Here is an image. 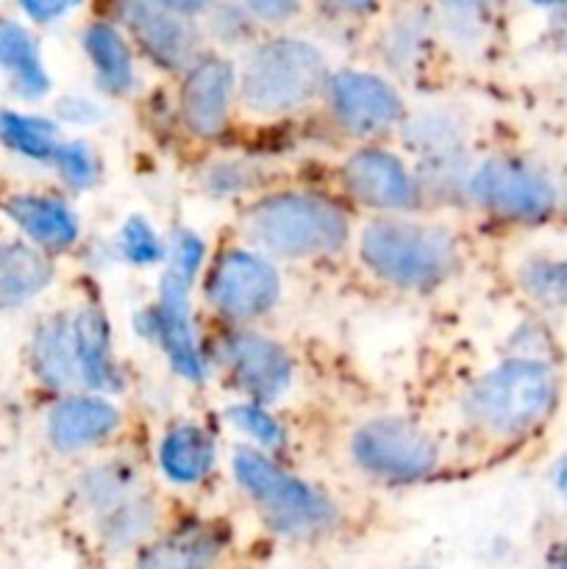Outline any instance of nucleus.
<instances>
[{
	"label": "nucleus",
	"mask_w": 567,
	"mask_h": 569,
	"mask_svg": "<svg viewBox=\"0 0 567 569\" xmlns=\"http://www.w3.org/2000/svg\"><path fill=\"white\" fill-rule=\"evenodd\" d=\"M0 67L9 70L22 98H39L48 92L50 81L39 59L37 42L17 22H0Z\"/></svg>",
	"instance_id": "nucleus-22"
},
{
	"label": "nucleus",
	"mask_w": 567,
	"mask_h": 569,
	"mask_svg": "<svg viewBox=\"0 0 567 569\" xmlns=\"http://www.w3.org/2000/svg\"><path fill=\"white\" fill-rule=\"evenodd\" d=\"M253 239L281 256L334 253L348 239V217L337 203L317 194H272L248 214Z\"/></svg>",
	"instance_id": "nucleus-3"
},
{
	"label": "nucleus",
	"mask_w": 567,
	"mask_h": 569,
	"mask_svg": "<svg viewBox=\"0 0 567 569\" xmlns=\"http://www.w3.org/2000/svg\"><path fill=\"white\" fill-rule=\"evenodd\" d=\"M281 283L278 272L248 250H228L215 261L206 283L211 306L231 320H253L272 309Z\"/></svg>",
	"instance_id": "nucleus-8"
},
{
	"label": "nucleus",
	"mask_w": 567,
	"mask_h": 569,
	"mask_svg": "<svg viewBox=\"0 0 567 569\" xmlns=\"http://www.w3.org/2000/svg\"><path fill=\"white\" fill-rule=\"evenodd\" d=\"M156 3L167 6V9L176 11V14H192V11L203 9L209 0H156Z\"/></svg>",
	"instance_id": "nucleus-32"
},
{
	"label": "nucleus",
	"mask_w": 567,
	"mask_h": 569,
	"mask_svg": "<svg viewBox=\"0 0 567 569\" xmlns=\"http://www.w3.org/2000/svg\"><path fill=\"white\" fill-rule=\"evenodd\" d=\"M226 548L215 526H187L150 542L137 556V569H211Z\"/></svg>",
	"instance_id": "nucleus-15"
},
{
	"label": "nucleus",
	"mask_w": 567,
	"mask_h": 569,
	"mask_svg": "<svg viewBox=\"0 0 567 569\" xmlns=\"http://www.w3.org/2000/svg\"><path fill=\"white\" fill-rule=\"evenodd\" d=\"M233 476L248 489L250 498L265 509L267 520L278 531H317L331 520V506L320 495L278 470L270 459L256 450L242 448L233 453Z\"/></svg>",
	"instance_id": "nucleus-5"
},
{
	"label": "nucleus",
	"mask_w": 567,
	"mask_h": 569,
	"mask_svg": "<svg viewBox=\"0 0 567 569\" xmlns=\"http://www.w3.org/2000/svg\"><path fill=\"white\" fill-rule=\"evenodd\" d=\"M222 359L233 381L253 398L276 400L289 387L292 367L284 348H278L272 339L259 333H231L222 342Z\"/></svg>",
	"instance_id": "nucleus-10"
},
{
	"label": "nucleus",
	"mask_w": 567,
	"mask_h": 569,
	"mask_svg": "<svg viewBox=\"0 0 567 569\" xmlns=\"http://www.w3.org/2000/svg\"><path fill=\"white\" fill-rule=\"evenodd\" d=\"M31 361L39 381H44L48 387L64 389L76 383L81 372H78L76 331H72V322L67 317L56 315L39 322L31 342Z\"/></svg>",
	"instance_id": "nucleus-18"
},
{
	"label": "nucleus",
	"mask_w": 567,
	"mask_h": 569,
	"mask_svg": "<svg viewBox=\"0 0 567 569\" xmlns=\"http://www.w3.org/2000/svg\"><path fill=\"white\" fill-rule=\"evenodd\" d=\"M76 331V356L78 372L92 387H111L115 381V365H111V333L109 320L100 309L89 306L72 322Z\"/></svg>",
	"instance_id": "nucleus-21"
},
{
	"label": "nucleus",
	"mask_w": 567,
	"mask_h": 569,
	"mask_svg": "<svg viewBox=\"0 0 567 569\" xmlns=\"http://www.w3.org/2000/svg\"><path fill=\"white\" fill-rule=\"evenodd\" d=\"M328 92H331L337 120L342 122L345 131L359 133V137L387 131L404 114L398 92L381 78L367 76V72H339L331 78Z\"/></svg>",
	"instance_id": "nucleus-9"
},
{
	"label": "nucleus",
	"mask_w": 567,
	"mask_h": 569,
	"mask_svg": "<svg viewBox=\"0 0 567 569\" xmlns=\"http://www.w3.org/2000/svg\"><path fill=\"white\" fill-rule=\"evenodd\" d=\"M559 489H561V495L567 498V461L561 465V470H559Z\"/></svg>",
	"instance_id": "nucleus-35"
},
{
	"label": "nucleus",
	"mask_w": 567,
	"mask_h": 569,
	"mask_svg": "<svg viewBox=\"0 0 567 569\" xmlns=\"http://www.w3.org/2000/svg\"><path fill=\"white\" fill-rule=\"evenodd\" d=\"M83 44H87L89 59H92L94 70H98L100 83L109 92H126L133 81L131 53H128L126 39L115 28L92 26L87 37H83Z\"/></svg>",
	"instance_id": "nucleus-23"
},
{
	"label": "nucleus",
	"mask_w": 567,
	"mask_h": 569,
	"mask_svg": "<svg viewBox=\"0 0 567 569\" xmlns=\"http://www.w3.org/2000/svg\"><path fill=\"white\" fill-rule=\"evenodd\" d=\"M361 259L395 287H437L456 267V239L426 222L378 220L361 233Z\"/></svg>",
	"instance_id": "nucleus-2"
},
{
	"label": "nucleus",
	"mask_w": 567,
	"mask_h": 569,
	"mask_svg": "<svg viewBox=\"0 0 567 569\" xmlns=\"http://www.w3.org/2000/svg\"><path fill=\"white\" fill-rule=\"evenodd\" d=\"M161 470L176 483H198L215 465V442L198 426L172 428L161 442Z\"/></svg>",
	"instance_id": "nucleus-20"
},
{
	"label": "nucleus",
	"mask_w": 567,
	"mask_h": 569,
	"mask_svg": "<svg viewBox=\"0 0 567 569\" xmlns=\"http://www.w3.org/2000/svg\"><path fill=\"white\" fill-rule=\"evenodd\" d=\"M354 459L372 476L415 481L434 470L437 445L415 422L400 420V417H381L356 431Z\"/></svg>",
	"instance_id": "nucleus-6"
},
{
	"label": "nucleus",
	"mask_w": 567,
	"mask_h": 569,
	"mask_svg": "<svg viewBox=\"0 0 567 569\" xmlns=\"http://www.w3.org/2000/svg\"><path fill=\"white\" fill-rule=\"evenodd\" d=\"M326 83L320 50L300 39H272L250 56L242 72V100L261 114H281L315 98Z\"/></svg>",
	"instance_id": "nucleus-4"
},
{
	"label": "nucleus",
	"mask_w": 567,
	"mask_h": 569,
	"mask_svg": "<svg viewBox=\"0 0 567 569\" xmlns=\"http://www.w3.org/2000/svg\"><path fill=\"white\" fill-rule=\"evenodd\" d=\"M187 295L189 278H183L176 270L167 272L165 281H161L156 328H159V339L165 345L167 356H170L172 367L189 381H200L203 378V359H200L198 342H195V326L192 317H189Z\"/></svg>",
	"instance_id": "nucleus-13"
},
{
	"label": "nucleus",
	"mask_w": 567,
	"mask_h": 569,
	"mask_svg": "<svg viewBox=\"0 0 567 569\" xmlns=\"http://www.w3.org/2000/svg\"><path fill=\"white\" fill-rule=\"evenodd\" d=\"M559 395L556 370L543 359H509L478 378L465 411L495 437H520L548 420Z\"/></svg>",
	"instance_id": "nucleus-1"
},
{
	"label": "nucleus",
	"mask_w": 567,
	"mask_h": 569,
	"mask_svg": "<svg viewBox=\"0 0 567 569\" xmlns=\"http://www.w3.org/2000/svg\"><path fill=\"white\" fill-rule=\"evenodd\" d=\"M122 14L150 56L165 67L187 64L195 50V37L181 14L156 0H122Z\"/></svg>",
	"instance_id": "nucleus-14"
},
{
	"label": "nucleus",
	"mask_w": 567,
	"mask_h": 569,
	"mask_svg": "<svg viewBox=\"0 0 567 569\" xmlns=\"http://www.w3.org/2000/svg\"><path fill=\"white\" fill-rule=\"evenodd\" d=\"M231 420L233 426H239L242 431H248L250 437H256L265 445H276L278 439H281V428L276 426V420H270V417L261 409H256V406H239V409L231 411Z\"/></svg>",
	"instance_id": "nucleus-28"
},
{
	"label": "nucleus",
	"mask_w": 567,
	"mask_h": 569,
	"mask_svg": "<svg viewBox=\"0 0 567 569\" xmlns=\"http://www.w3.org/2000/svg\"><path fill=\"white\" fill-rule=\"evenodd\" d=\"M295 3L298 0H248L250 9L265 20H284L287 14H292Z\"/></svg>",
	"instance_id": "nucleus-31"
},
{
	"label": "nucleus",
	"mask_w": 567,
	"mask_h": 569,
	"mask_svg": "<svg viewBox=\"0 0 567 569\" xmlns=\"http://www.w3.org/2000/svg\"><path fill=\"white\" fill-rule=\"evenodd\" d=\"M120 244L126 259H131L133 264H153L161 256L159 239H156L153 228H150L142 217H131V220L122 226Z\"/></svg>",
	"instance_id": "nucleus-27"
},
{
	"label": "nucleus",
	"mask_w": 567,
	"mask_h": 569,
	"mask_svg": "<svg viewBox=\"0 0 567 569\" xmlns=\"http://www.w3.org/2000/svg\"><path fill=\"white\" fill-rule=\"evenodd\" d=\"M233 70L222 59H206L189 72L181 92V114L189 131L198 137L222 133L231 109Z\"/></svg>",
	"instance_id": "nucleus-12"
},
{
	"label": "nucleus",
	"mask_w": 567,
	"mask_h": 569,
	"mask_svg": "<svg viewBox=\"0 0 567 569\" xmlns=\"http://www.w3.org/2000/svg\"><path fill=\"white\" fill-rule=\"evenodd\" d=\"M545 569H567V539L556 542L548 553V565Z\"/></svg>",
	"instance_id": "nucleus-33"
},
{
	"label": "nucleus",
	"mask_w": 567,
	"mask_h": 569,
	"mask_svg": "<svg viewBox=\"0 0 567 569\" xmlns=\"http://www.w3.org/2000/svg\"><path fill=\"white\" fill-rule=\"evenodd\" d=\"M345 187L356 200L376 209H411L417 189L400 159L387 150L367 148L345 161Z\"/></svg>",
	"instance_id": "nucleus-11"
},
{
	"label": "nucleus",
	"mask_w": 567,
	"mask_h": 569,
	"mask_svg": "<svg viewBox=\"0 0 567 569\" xmlns=\"http://www.w3.org/2000/svg\"><path fill=\"white\" fill-rule=\"evenodd\" d=\"M472 198L493 214L539 222L556 209V189L537 167L520 159H489L470 181Z\"/></svg>",
	"instance_id": "nucleus-7"
},
{
	"label": "nucleus",
	"mask_w": 567,
	"mask_h": 569,
	"mask_svg": "<svg viewBox=\"0 0 567 569\" xmlns=\"http://www.w3.org/2000/svg\"><path fill=\"white\" fill-rule=\"evenodd\" d=\"M6 214L39 248H70L78 237V217L67 203L50 194H11Z\"/></svg>",
	"instance_id": "nucleus-17"
},
{
	"label": "nucleus",
	"mask_w": 567,
	"mask_h": 569,
	"mask_svg": "<svg viewBox=\"0 0 567 569\" xmlns=\"http://www.w3.org/2000/svg\"><path fill=\"white\" fill-rule=\"evenodd\" d=\"M53 278V264L26 242H0V309L37 298Z\"/></svg>",
	"instance_id": "nucleus-19"
},
{
	"label": "nucleus",
	"mask_w": 567,
	"mask_h": 569,
	"mask_svg": "<svg viewBox=\"0 0 567 569\" xmlns=\"http://www.w3.org/2000/svg\"><path fill=\"white\" fill-rule=\"evenodd\" d=\"M328 3L339 6V9H348V11H365V9H370L376 0H328Z\"/></svg>",
	"instance_id": "nucleus-34"
},
{
	"label": "nucleus",
	"mask_w": 567,
	"mask_h": 569,
	"mask_svg": "<svg viewBox=\"0 0 567 569\" xmlns=\"http://www.w3.org/2000/svg\"><path fill=\"white\" fill-rule=\"evenodd\" d=\"M0 142L14 153L37 161L53 159L61 144L53 122L6 109H0Z\"/></svg>",
	"instance_id": "nucleus-24"
},
{
	"label": "nucleus",
	"mask_w": 567,
	"mask_h": 569,
	"mask_svg": "<svg viewBox=\"0 0 567 569\" xmlns=\"http://www.w3.org/2000/svg\"><path fill=\"white\" fill-rule=\"evenodd\" d=\"M22 9L33 17V20H53L61 11L70 9L78 0H20Z\"/></svg>",
	"instance_id": "nucleus-30"
},
{
	"label": "nucleus",
	"mask_w": 567,
	"mask_h": 569,
	"mask_svg": "<svg viewBox=\"0 0 567 569\" xmlns=\"http://www.w3.org/2000/svg\"><path fill=\"white\" fill-rule=\"evenodd\" d=\"M523 287L543 303H567V261H531L523 272Z\"/></svg>",
	"instance_id": "nucleus-25"
},
{
	"label": "nucleus",
	"mask_w": 567,
	"mask_h": 569,
	"mask_svg": "<svg viewBox=\"0 0 567 569\" xmlns=\"http://www.w3.org/2000/svg\"><path fill=\"white\" fill-rule=\"evenodd\" d=\"M450 3H456V6H472V3H478V0H450Z\"/></svg>",
	"instance_id": "nucleus-36"
},
{
	"label": "nucleus",
	"mask_w": 567,
	"mask_h": 569,
	"mask_svg": "<svg viewBox=\"0 0 567 569\" xmlns=\"http://www.w3.org/2000/svg\"><path fill=\"white\" fill-rule=\"evenodd\" d=\"M409 569H431V567H409Z\"/></svg>",
	"instance_id": "nucleus-38"
},
{
	"label": "nucleus",
	"mask_w": 567,
	"mask_h": 569,
	"mask_svg": "<svg viewBox=\"0 0 567 569\" xmlns=\"http://www.w3.org/2000/svg\"><path fill=\"white\" fill-rule=\"evenodd\" d=\"M120 426V411L100 398H67L53 406L48 420L50 439L61 450H78L100 442Z\"/></svg>",
	"instance_id": "nucleus-16"
},
{
	"label": "nucleus",
	"mask_w": 567,
	"mask_h": 569,
	"mask_svg": "<svg viewBox=\"0 0 567 569\" xmlns=\"http://www.w3.org/2000/svg\"><path fill=\"white\" fill-rule=\"evenodd\" d=\"M200 256H203V244L195 237L192 231H181L176 237V244H172V270L181 272L183 278L192 281L195 270L200 264Z\"/></svg>",
	"instance_id": "nucleus-29"
},
{
	"label": "nucleus",
	"mask_w": 567,
	"mask_h": 569,
	"mask_svg": "<svg viewBox=\"0 0 567 569\" xmlns=\"http://www.w3.org/2000/svg\"><path fill=\"white\" fill-rule=\"evenodd\" d=\"M534 3H543V6H550V3H565V0H534Z\"/></svg>",
	"instance_id": "nucleus-37"
},
{
	"label": "nucleus",
	"mask_w": 567,
	"mask_h": 569,
	"mask_svg": "<svg viewBox=\"0 0 567 569\" xmlns=\"http://www.w3.org/2000/svg\"><path fill=\"white\" fill-rule=\"evenodd\" d=\"M53 161L59 164L61 176H64L72 187H89V183L98 178V161H94L92 150L83 142L59 144Z\"/></svg>",
	"instance_id": "nucleus-26"
}]
</instances>
